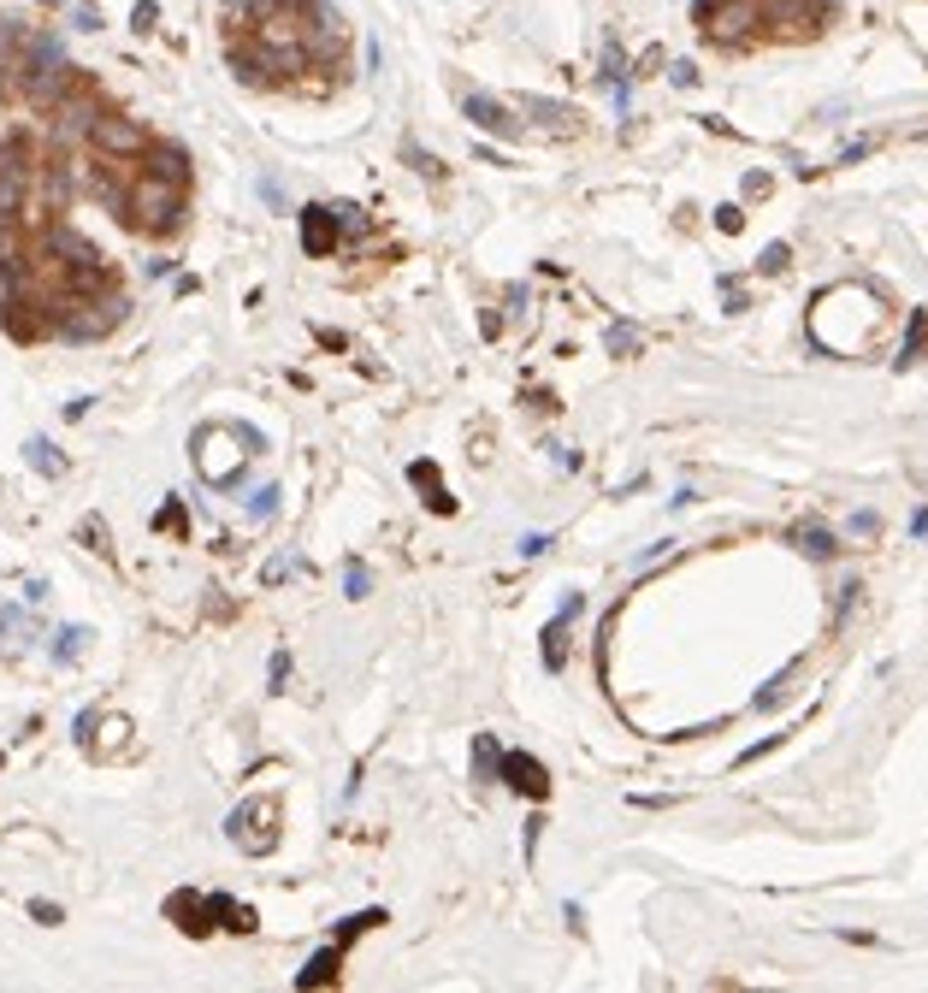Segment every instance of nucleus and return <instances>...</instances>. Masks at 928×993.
<instances>
[{
	"label": "nucleus",
	"mask_w": 928,
	"mask_h": 993,
	"mask_svg": "<svg viewBox=\"0 0 928 993\" xmlns=\"http://www.w3.org/2000/svg\"><path fill=\"white\" fill-rule=\"evenodd\" d=\"M184 196H190V160H184V148L154 142V148L136 160V172L125 178V190L113 196V207H119V219H125L131 231L166 237V231H178V219H184Z\"/></svg>",
	"instance_id": "f257e3e1"
},
{
	"label": "nucleus",
	"mask_w": 928,
	"mask_h": 993,
	"mask_svg": "<svg viewBox=\"0 0 928 993\" xmlns=\"http://www.w3.org/2000/svg\"><path fill=\"white\" fill-rule=\"evenodd\" d=\"M231 438H237V426H207V432H196V467H201L207 485H231L237 467L255 456V444H249V450H231Z\"/></svg>",
	"instance_id": "f03ea898"
},
{
	"label": "nucleus",
	"mask_w": 928,
	"mask_h": 993,
	"mask_svg": "<svg viewBox=\"0 0 928 993\" xmlns=\"http://www.w3.org/2000/svg\"><path fill=\"white\" fill-rule=\"evenodd\" d=\"M89 142H95L101 160H142L154 136L142 131L136 119H125V113H95L89 119Z\"/></svg>",
	"instance_id": "7ed1b4c3"
},
{
	"label": "nucleus",
	"mask_w": 928,
	"mask_h": 993,
	"mask_svg": "<svg viewBox=\"0 0 928 993\" xmlns=\"http://www.w3.org/2000/svg\"><path fill=\"white\" fill-rule=\"evenodd\" d=\"M272 816H278V804H272V798H261V804H243V810L231 816V846H237V852H255V858H261V852H272V828H261V822H272Z\"/></svg>",
	"instance_id": "20e7f679"
},
{
	"label": "nucleus",
	"mask_w": 928,
	"mask_h": 993,
	"mask_svg": "<svg viewBox=\"0 0 928 993\" xmlns=\"http://www.w3.org/2000/svg\"><path fill=\"white\" fill-rule=\"evenodd\" d=\"M337 243H343V219H337V207H302V249H308L314 261H326Z\"/></svg>",
	"instance_id": "39448f33"
},
{
	"label": "nucleus",
	"mask_w": 928,
	"mask_h": 993,
	"mask_svg": "<svg viewBox=\"0 0 928 993\" xmlns=\"http://www.w3.org/2000/svg\"><path fill=\"white\" fill-rule=\"evenodd\" d=\"M497 769H503V781H509L521 798H550V775H544L538 757H527V751H503Z\"/></svg>",
	"instance_id": "423d86ee"
},
{
	"label": "nucleus",
	"mask_w": 928,
	"mask_h": 993,
	"mask_svg": "<svg viewBox=\"0 0 928 993\" xmlns=\"http://www.w3.org/2000/svg\"><path fill=\"white\" fill-rule=\"evenodd\" d=\"M467 119H473L479 131L503 136V142H515V136H521V125L509 119V107H503V101H491V95H467Z\"/></svg>",
	"instance_id": "0eeeda50"
},
{
	"label": "nucleus",
	"mask_w": 928,
	"mask_h": 993,
	"mask_svg": "<svg viewBox=\"0 0 928 993\" xmlns=\"http://www.w3.org/2000/svg\"><path fill=\"white\" fill-rule=\"evenodd\" d=\"M580 615V597H568L562 603V615L544 627V668H562V657H568V621Z\"/></svg>",
	"instance_id": "6e6552de"
},
{
	"label": "nucleus",
	"mask_w": 928,
	"mask_h": 993,
	"mask_svg": "<svg viewBox=\"0 0 928 993\" xmlns=\"http://www.w3.org/2000/svg\"><path fill=\"white\" fill-rule=\"evenodd\" d=\"M408 479L426 491V509H438V515H450V509H456V497L444 491V479L432 473V462H414V467H408Z\"/></svg>",
	"instance_id": "1a4fd4ad"
},
{
	"label": "nucleus",
	"mask_w": 928,
	"mask_h": 993,
	"mask_svg": "<svg viewBox=\"0 0 928 993\" xmlns=\"http://www.w3.org/2000/svg\"><path fill=\"white\" fill-rule=\"evenodd\" d=\"M337 964H343V952H337V946H326V952H320V958L296 976V988H326V982H337Z\"/></svg>",
	"instance_id": "9d476101"
},
{
	"label": "nucleus",
	"mask_w": 928,
	"mask_h": 993,
	"mask_svg": "<svg viewBox=\"0 0 928 993\" xmlns=\"http://www.w3.org/2000/svg\"><path fill=\"white\" fill-rule=\"evenodd\" d=\"M923 349H928V314L917 308V314H911V331H905V349H899V367L923 361Z\"/></svg>",
	"instance_id": "9b49d317"
},
{
	"label": "nucleus",
	"mask_w": 928,
	"mask_h": 993,
	"mask_svg": "<svg viewBox=\"0 0 928 993\" xmlns=\"http://www.w3.org/2000/svg\"><path fill=\"white\" fill-rule=\"evenodd\" d=\"M527 113H538L544 125H568V119H574V107H562V101H538V95L527 101Z\"/></svg>",
	"instance_id": "f8f14e48"
},
{
	"label": "nucleus",
	"mask_w": 928,
	"mask_h": 993,
	"mask_svg": "<svg viewBox=\"0 0 928 993\" xmlns=\"http://www.w3.org/2000/svg\"><path fill=\"white\" fill-rule=\"evenodd\" d=\"M30 462L42 467V473H60V467H66L60 456H54V444H48V438H30Z\"/></svg>",
	"instance_id": "ddd939ff"
},
{
	"label": "nucleus",
	"mask_w": 928,
	"mask_h": 993,
	"mask_svg": "<svg viewBox=\"0 0 928 993\" xmlns=\"http://www.w3.org/2000/svg\"><path fill=\"white\" fill-rule=\"evenodd\" d=\"M798 544H804L810 556H822V562L834 556V538H828V532H816V527H810V532H798Z\"/></svg>",
	"instance_id": "4468645a"
},
{
	"label": "nucleus",
	"mask_w": 928,
	"mask_h": 993,
	"mask_svg": "<svg viewBox=\"0 0 928 993\" xmlns=\"http://www.w3.org/2000/svg\"><path fill=\"white\" fill-rule=\"evenodd\" d=\"M781 266H787V243H769L763 249V272H781Z\"/></svg>",
	"instance_id": "2eb2a0df"
},
{
	"label": "nucleus",
	"mask_w": 928,
	"mask_h": 993,
	"mask_svg": "<svg viewBox=\"0 0 928 993\" xmlns=\"http://www.w3.org/2000/svg\"><path fill=\"white\" fill-rule=\"evenodd\" d=\"M160 527H166V532H184V509H178V503H166V509H160Z\"/></svg>",
	"instance_id": "dca6fc26"
},
{
	"label": "nucleus",
	"mask_w": 928,
	"mask_h": 993,
	"mask_svg": "<svg viewBox=\"0 0 928 993\" xmlns=\"http://www.w3.org/2000/svg\"><path fill=\"white\" fill-rule=\"evenodd\" d=\"M716 225H722V231H728V237H733V231H739V225H745V213H739V207H722V213H716Z\"/></svg>",
	"instance_id": "f3484780"
},
{
	"label": "nucleus",
	"mask_w": 928,
	"mask_h": 993,
	"mask_svg": "<svg viewBox=\"0 0 928 993\" xmlns=\"http://www.w3.org/2000/svg\"><path fill=\"white\" fill-rule=\"evenodd\" d=\"M349 597H367V568H361V562L349 568Z\"/></svg>",
	"instance_id": "a211bd4d"
},
{
	"label": "nucleus",
	"mask_w": 928,
	"mask_h": 993,
	"mask_svg": "<svg viewBox=\"0 0 928 993\" xmlns=\"http://www.w3.org/2000/svg\"><path fill=\"white\" fill-rule=\"evenodd\" d=\"M71 18H77V30H101L95 24V6H71Z\"/></svg>",
	"instance_id": "6ab92c4d"
},
{
	"label": "nucleus",
	"mask_w": 928,
	"mask_h": 993,
	"mask_svg": "<svg viewBox=\"0 0 928 993\" xmlns=\"http://www.w3.org/2000/svg\"><path fill=\"white\" fill-rule=\"evenodd\" d=\"M30 917H42V923H60V905H48V899H36V905H30Z\"/></svg>",
	"instance_id": "aec40b11"
},
{
	"label": "nucleus",
	"mask_w": 928,
	"mask_h": 993,
	"mask_svg": "<svg viewBox=\"0 0 928 993\" xmlns=\"http://www.w3.org/2000/svg\"><path fill=\"white\" fill-rule=\"evenodd\" d=\"M521 550H527V556H544V550H550V532H532V538L521 544Z\"/></svg>",
	"instance_id": "412c9836"
}]
</instances>
